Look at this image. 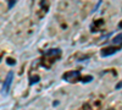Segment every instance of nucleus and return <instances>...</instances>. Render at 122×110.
I'll return each instance as SVG.
<instances>
[{"label":"nucleus","mask_w":122,"mask_h":110,"mask_svg":"<svg viewBox=\"0 0 122 110\" xmlns=\"http://www.w3.org/2000/svg\"><path fill=\"white\" fill-rule=\"evenodd\" d=\"M15 4H16V0H9V9H12Z\"/></svg>","instance_id":"nucleus-9"},{"label":"nucleus","mask_w":122,"mask_h":110,"mask_svg":"<svg viewBox=\"0 0 122 110\" xmlns=\"http://www.w3.org/2000/svg\"><path fill=\"white\" fill-rule=\"evenodd\" d=\"M121 87H122V82H120V83H118V84L116 86V88H117V89H120Z\"/></svg>","instance_id":"nucleus-10"},{"label":"nucleus","mask_w":122,"mask_h":110,"mask_svg":"<svg viewBox=\"0 0 122 110\" xmlns=\"http://www.w3.org/2000/svg\"><path fill=\"white\" fill-rule=\"evenodd\" d=\"M46 56H53V55H60L61 54V50L60 49H49L44 53Z\"/></svg>","instance_id":"nucleus-4"},{"label":"nucleus","mask_w":122,"mask_h":110,"mask_svg":"<svg viewBox=\"0 0 122 110\" xmlns=\"http://www.w3.org/2000/svg\"><path fill=\"white\" fill-rule=\"evenodd\" d=\"M0 60H1V58H0Z\"/></svg>","instance_id":"nucleus-11"},{"label":"nucleus","mask_w":122,"mask_h":110,"mask_svg":"<svg viewBox=\"0 0 122 110\" xmlns=\"http://www.w3.org/2000/svg\"><path fill=\"white\" fill-rule=\"evenodd\" d=\"M92 79H93V77H92V76H88V77H83V78H82V82H83V83H87V82H90Z\"/></svg>","instance_id":"nucleus-8"},{"label":"nucleus","mask_w":122,"mask_h":110,"mask_svg":"<svg viewBox=\"0 0 122 110\" xmlns=\"http://www.w3.org/2000/svg\"><path fill=\"white\" fill-rule=\"evenodd\" d=\"M79 76H81L79 71H70L62 76V79L64 81H67V82H73V81L79 79Z\"/></svg>","instance_id":"nucleus-1"},{"label":"nucleus","mask_w":122,"mask_h":110,"mask_svg":"<svg viewBox=\"0 0 122 110\" xmlns=\"http://www.w3.org/2000/svg\"><path fill=\"white\" fill-rule=\"evenodd\" d=\"M120 50V48H115V47H106V48H103L101 49V56H110V55H112L115 54L116 52Z\"/></svg>","instance_id":"nucleus-3"},{"label":"nucleus","mask_w":122,"mask_h":110,"mask_svg":"<svg viewBox=\"0 0 122 110\" xmlns=\"http://www.w3.org/2000/svg\"><path fill=\"white\" fill-rule=\"evenodd\" d=\"M112 43L114 44H122V34H118V36H116L114 39H112Z\"/></svg>","instance_id":"nucleus-6"},{"label":"nucleus","mask_w":122,"mask_h":110,"mask_svg":"<svg viewBox=\"0 0 122 110\" xmlns=\"http://www.w3.org/2000/svg\"><path fill=\"white\" fill-rule=\"evenodd\" d=\"M40 81V77L39 76H33V77H30V79H29V86H33V84H36V83H38Z\"/></svg>","instance_id":"nucleus-5"},{"label":"nucleus","mask_w":122,"mask_h":110,"mask_svg":"<svg viewBox=\"0 0 122 110\" xmlns=\"http://www.w3.org/2000/svg\"><path fill=\"white\" fill-rule=\"evenodd\" d=\"M6 63H7L9 65H11V66H12V65L16 64V60H15V59H11V58H7V59H6Z\"/></svg>","instance_id":"nucleus-7"},{"label":"nucleus","mask_w":122,"mask_h":110,"mask_svg":"<svg viewBox=\"0 0 122 110\" xmlns=\"http://www.w3.org/2000/svg\"><path fill=\"white\" fill-rule=\"evenodd\" d=\"M12 78H14V72L10 71L5 78V82H4V86H3V92L4 93H7L10 91V87H11V83H12Z\"/></svg>","instance_id":"nucleus-2"}]
</instances>
